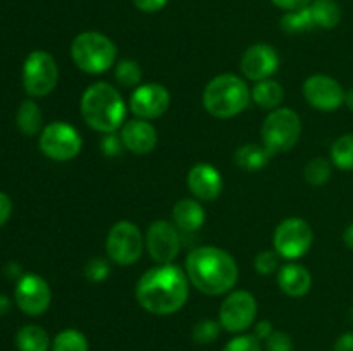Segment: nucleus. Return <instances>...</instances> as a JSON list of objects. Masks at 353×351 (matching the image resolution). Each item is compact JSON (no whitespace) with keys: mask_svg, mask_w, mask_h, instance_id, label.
Instances as JSON below:
<instances>
[{"mask_svg":"<svg viewBox=\"0 0 353 351\" xmlns=\"http://www.w3.org/2000/svg\"><path fill=\"white\" fill-rule=\"evenodd\" d=\"M121 140L126 150L131 153L145 155L150 153L157 145V131L148 120L145 119H133L128 120L121 127Z\"/></svg>","mask_w":353,"mask_h":351,"instance_id":"obj_18","label":"nucleus"},{"mask_svg":"<svg viewBox=\"0 0 353 351\" xmlns=\"http://www.w3.org/2000/svg\"><path fill=\"white\" fill-rule=\"evenodd\" d=\"M303 178H305L307 182H310L312 186L326 184L331 178L330 160H326V158L323 157L310 158L305 164V167H303Z\"/></svg>","mask_w":353,"mask_h":351,"instance_id":"obj_29","label":"nucleus"},{"mask_svg":"<svg viewBox=\"0 0 353 351\" xmlns=\"http://www.w3.org/2000/svg\"><path fill=\"white\" fill-rule=\"evenodd\" d=\"M223 351H262V344L255 334H241L228 341Z\"/></svg>","mask_w":353,"mask_h":351,"instance_id":"obj_32","label":"nucleus"},{"mask_svg":"<svg viewBox=\"0 0 353 351\" xmlns=\"http://www.w3.org/2000/svg\"><path fill=\"white\" fill-rule=\"evenodd\" d=\"M314 241L312 227L300 217L285 219L274 231V251L286 260H296L310 250Z\"/></svg>","mask_w":353,"mask_h":351,"instance_id":"obj_8","label":"nucleus"},{"mask_svg":"<svg viewBox=\"0 0 353 351\" xmlns=\"http://www.w3.org/2000/svg\"><path fill=\"white\" fill-rule=\"evenodd\" d=\"M88 339L78 329H64L55 336L52 351H88Z\"/></svg>","mask_w":353,"mask_h":351,"instance_id":"obj_27","label":"nucleus"},{"mask_svg":"<svg viewBox=\"0 0 353 351\" xmlns=\"http://www.w3.org/2000/svg\"><path fill=\"white\" fill-rule=\"evenodd\" d=\"M265 350L268 351H293V341L283 330H272L271 336L265 339Z\"/></svg>","mask_w":353,"mask_h":351,"instance_id":"obj_35","label":"nucleus"},{"mask_svg":"<svg viewBox=\"0 0 353 351\" xmlns=\"http://www.w3.org/2000/svg\"><path fill=\"white\" fill-rule=\"evenodd\" d=\"M109 274H110V267H109V264H107V260H103V258H100V257L92 258V260L86 264L85 275L92 282L103 281V279H107V275Z\"/></svg>","mask_w":353,"mask_h":351,"instance_id":"obj_33","label":"nucleus"},{"mask_svg":"<svg viewBox=\"0 0 353 351\" xmlns=\"http://www.w3.org/2000/svg\"><path fill=\"white\" fill-rule=\"evenodd\" d=\"M105 250L110 260L117 265H133L143 251V236L137 224L121 220L114 224L107 234Z\"/></svg>","mask_w":353,"mask_h":351,"instance_id":"obj_10","label":"nucleus"},{"mask_svg":"<svg viewBox=\"0 0 353 351\" xmlns=\"http://www.w3.org/2000/svg\"><path fill=\"white\" fill-rule=\"evenodd\" d=\"M123 140H121V136H117L116 133H109L103 136L102 140V151L105 155H109V157H112V155H117L121 151V148H123Z\"/></svg>","mask_w":353,"mask_h":351,"instance_id":"obj_36","label":"nucleus"},{"mask_svg":"<svg viewBox=\"0 0 353 351\" xmlns=\"http://www.w3.org/2000/svg\"><path fill=\"white\" fill-rule=\"evenodd\" d=\"M185 272L200 292L219 296L231 291L238 281V265L228 251L216 246H199L186 257Z\"/></svg>","mask_w":353,"mask_h":351,"instance_id":"obj_2","label":"nucleus"},{"mask_svg":"<svg viewBox=\"0 0 353 351\" xmlns=\"http://www.w3.org/2000/svg\"><path fill=\"white\" fill-rule=\"evenodd\" d=\"M16 305L23 313L30 317H38L45 313L50 306L52 291L43 277L37 274H26L19 279L14 291Z\"/></svg>","mask_w":353,"mask_h":351,"instance_id":"obj_13","label":"nucleus"},{"mask_svg":"<svg viewBox=\"0 0 353 351\" xmlns=\"http://www.w3.org/2000/svg\"><path fill=\"white\" fill-rule=\"evenodd\" d=\"M9 308H10L9 298L3 295H0V315H6V313L9 312Z\"/></svg>","mask_w":353,"mask_h":351,"instance_id":"obj_43","label":"nucleus"},{"mask_svg":"<svg viewBox=\"0 0 353 351\" xmlns=\"http://www.w3.org/2000/svg\"><path fill=\"white\" fill-rule=\"evenodd\" d=\"M172 220L185 233L199 231L205 222V210L199 200L183 198L172 206Z\"/></svg>","mask_w":353,"mask_h":351,"instance_id":"obj_20","label":"nucleus"},{"mask_svg":"<svg viewBox=\"0 0 353 351\" xmlns=\"http://www.w3.org/2000/svg\"><path fill=\"white\" fill-rule=\"evenodd\" d=\"M283 98H285V89L278 81L271 78L257 81L252 89V100L264 110L279 109Z\"/></svg>","mask_w":353,"mask_h":351,"instance_id":"obj_22","label":"nucleus"},{"mask_svg":"<svg viewBox=\"0 0 353 351\" xmlns=\"http://www.w3.org/2000/svg\"><path fill=\"white\" fill-rule=\"evenodd\" d=\"M17 351H48L50 350V337L47 330L40 326H24L16 334Z\"/></svg>","mask_w":353,"mask_h":351,"instance_id":"obj_23","label":"nucleus"},{"mask_svg":"<svg viewBox=\"0 0 353 351\" xmlns=\"http://www.w3.org/2000/svg\"><path fill=\"white\" fill-rule=\"evenodd\" d=\"M168 2L169 0H133L137 9H140L141 12H157V10L164 9Z\"/></svg>","mask_w":353,"mask_h":351,"instance_id":"obj_37","label":"nucleus"},{"mask_svg":"<svg viewBox=\"0 0 353 351\" xmlns=\"http://www.w3.org/2000/svg\"><path fill=\"white\" fill-rule=\"evenodd\" d=\"M116 79L119 85L126 86V88H133L141 81V69L138 62L131 61V58H123L117 62L116 65Z\"/></svg>","mask_w":353,"mask_h":351,"instance_id":"obj_30","label":"nucleus"},{"mask_svg":"<svg viewBox=\"0 0 353 351\" xmlns=\"http://www.w3.org/2000/svg\"><path fill=\"white\" fill-rule=\"evenodd\" d=\"M331 162L341 171H353V133L338 138L331 147Z\"/></svg>","mask_w":353,"mask_h":351,"instance_id":"obj_26","label":"nucleus"},{"mask_svg":"<svg viewBox=\"0 0 353 351\" xmlns=\"http://www.w3.org/2000/svg\"><path fill=\"white\" fill-rule=\"evenodd\" d=\"M333 351H353V332H345L334 343Z\"/></svg>","mask_w":353,"mask_h":351,"instance_id":"obj_40","label":"nucleus"},{"mask_svg":"<svg viewBox=\"0 0 353 351\" xmlns=\"http://www.w3.org/2000/svg\"><path fill=\"white\" fill-rule=\"evenodd\" d=\"M257 317V299L252 292L233 291L226 296L219 310V323L228 332H243Z\"/></svg>","mask_w":353,"mask_h":351,"instance_id":"obj_11","label":"nucleus"},{"mask_svg":"<svg viewBox=\"0 0 353 351\" xmlns=\"http://www.w3.org/2000/svg\"><path fill=\"white\" fill-rule=\"evenodd\" d=\"M272 330H274V327H272V323L269 322V320H261V322H257V326H255L254 334L261 341H265L269 336H271Z\"/></svg>","mask_w":353,"mask_h":351,"instance_id":"obj_41","label":"nucleus"},{"mask_svg":"<svg viewBox=\"0 0 353 351\" xmlns=\"http://www.w3.org/2000/svg\"><path fill=\"white\" fill-rule=\"evenodd\" d=\"M281 28L285 33H303V31H310L316 28V23L312 19L309 7L300 10H293V12H286L281 17Z\"/></svg>","mask_w":353,"mask_h":351,"instance_id":"obj_28","label":"nucleus"},{"mask_svg":"<svg viewBox=\"0 0 353 351\" xmlns=\"http://www.w3.org/2000/svg\"><path fill=\"white\" fill-rule=\"evenodd\" d=\"M262 145L271 155L288 151L299 143L302 134V120L299 114L286 107L271 110L262 124Z\"/></svg>","mask_w":353,"mask_h":351,"instance_id":"obj_6","label":"nucleus"},{"mask_svg":"<svg viewBox=\"0 0 353 351\" xmlns=\"http://www.w3.org/2000/svg\"><path fill=\"white\" fill-rule=\"evenodd\" d=\"M10 213H12V202L6 193L0 191V227L10 219Z\"/></svg>","mask_w":353,"mask_h":351,"instance_id":"obj_39","label":"nucleus"},{"mask_svg":"<svg viewBox=\"0 0 353 351\" xmlns=\"http://www.w3.org/2000/svg\"><path fill=\"white\" fill-rule=\"evenodd\" d=\"M134 295L141 308L148 313L172 315L188 299L190 279L178 265H157L141 275Z\"/></svg>","mask_w":353,"mask_h":351,"instance_id":"obj_1","label":"nucleus"},{"mask_svg":"<svg viewBox=\"0 0 353 351\" xmlns=\"http://www.w3.org/2000/svg\"><path fill=\"white\" fill-rule=\"evenodd\" d=\"M352 317H353V310H352Z\"/></svg>","mask_w":353,"mask_h":351,"instance_id":"obj_45","label":"nucleus"},{"mask_svg":"<svg viewBox=\"0 0 353 351\" xmlns=\"http://www.w3.org/2000/svg\"><path fill=\"white\" fill-rule=\"evenodd\" d=\"M171 103L168 88L159 83H147L138 86L130 100V109L138 119L152 120L164 116Z\"/></svg>","mask_w":353,"mask_h":351,"instance_id":"obj_15","label":"nucleus"},{"mask_svg":"<svg viewBox=\"0 0 353 351\" xmlns=\"http://www.w3.org/2000/svg\"><path fill=\"white\" fill-rule=\"evenodd\" d=\"M71 57L76 67L86 74H102L116 62L117 47L99 31H85L72 40Z\"/></svg>","mask_w":353,"mask_h":351,"instance_id":"obj_5","label":"nucleus"},{"mask_svg":"<svg viewBox=\"0 0 353 351\" xmlns=\"http://www.w3.org/2000/svg\"><path fill=\"white\" fill-rule=\"evenodd\" d=\"M345 105H347L353 112V88L348 89V92H345Z\"/></svg>","mask_w":353,"mask_h":351,"instance_id":"obj_44","label":"nucleus"},{"mask_svg":"<svg viewBox=\"0 0 353 351\" xmlns=\"http://www.w3.org/2000/svg\"><path fill=\"white\" fill-rule=\"evenodd\" d=\"M274 6H278L279 9H285L288 12H293V10L305 9V7L310 6L312 0H271Z\"/></svg>","mask_w":353,"mask_h":351,"instance_id":"obj_38","label":"nucleus"},{"mask_svg":"<svg viewBox=\"0 0 353 351\" xmlns=\"http://www.w3.org/2000/svg\"><path fill=\"white\" fill-rule=\"evenodd\" d=\"M271 157V151H269L264 145L248 143L234 151V164L240 169H243V171L255 172L264 169Z\"/></svg>","mask_w":353,"mask_h":351,"instance_id":"obj_21","label":"nucleus"},{"mask_svg":"<svg viewBox=\"0 0 353 351\" xmlns=\"http://www.w3.org/2000/svg\"><path fill=\"white\" fill-rule=\"evenodd\" d=\"M186 186L200 202H214L223 191V178L214 165L200 162L190 169Z\"/></svg>","mask_w":353,"mask_h":351,"instance_id":"obj_17","label":"nucleus"},{"mask_svg":"<svg viewBox=\"0 0 353 351\" xmlns=\"http://www.w3.org/2000/svg\"><path fill=\"white\" fill-rule=\"evenodd\" d=\"M17 127L26 136H34L40 133L41 123H43V116H41L40 107L33 100H24L21 102L19 109H17Z\"/></svg>","mask_w":353,"mask_h":351,"instance_id":"obj_25","label":"nucleus"},{"mask_svg":"<svg viewBox=\"0 0 353 351\" xmlns=\"http://www.w3.org/2000/svg\"><path fill=\"white\" fill-rule=\"evenodd\" d=\"M59 67L55 58L45 50H34L23 65V86L28 95L47 96L57 86Z\"/></svg>","mask_w":353,"mask_h":351,"instance_id":"obj_7","label":"nucleus"},{"mask_svg":"<svg viewBox=\"0 0 353 351\" xmlns=\"http://www.w3.org/2000/svg\"><path fill=\"white\" fill-rule=\"evenodd\" d=\"M303 96L314 109L323 112H333L345 103L343 86L326 74L309 76L303 83Z\"/></svg>","mask_w":353,"mask_h":351,"instance_id":"obj_14","label":"nucleus"},{"mask_svg":"<svg viewBox=\"0 0 353 351\" xmlns=\"http://www.w3.org/2000/svg\"><path fill=\"white\" fill-rule=\"evenodd\" d=\"M252 92L236 74H219L207 83L202 102L207 112L217 119H230L248 107Z\"/></svg>","mask_w":353,"mask_h":351,"instance_id":"obj_4","label":"nucleus"},{"mask_svg":"<svg viewBox=\"0 0 353 351\" xmlns=\"http://www.w3.org/2000/svg\"><path fill=\"white\" fill-rule=\"evenodd\" d=\"M343 241H345V244H347V246L350 248V250H353V224H350V226H348L347 229H345Z\"/></svg>","mask_w":353,"mask_h":351,"instance_id":"obj_42","label":"nucleus"},{"mask_svg":"<svg viewBox=\"0 0 353 351\" xmlns=\"http://www.w3.org/2000/svg\"><path fill=\"white\" fill-rule=\"evenodd\" d=\"M83 148V140L71 124L55 120L45 126L40 133V150L48 158L68 162L78 157Z\"/></svg>","mask_w":353,"mask_h":351,"instance_id":"obj_9","label":"nucleus"},{"mask_svg":"<svg viewBox=\"0 0 353 351\" xmlns=\"http://www.w3.org/2000/svg\"><path fill=\"white\" fill-rule=\"evenodd\" d=\"M278 284L285 295L292 296V298H300L310 291L312 275H310L309 268L303 265L288 264L278 272Z\"/></svg>","mask_w":353,"mask_h":351,"instance_id":"obj_19","label":"nucleus"},{"mask_svg":"<svg viewBox=\"0 0 353 351\" xmlns=\"http://www.w3.org/2000/svg\"><path fill=\"white\" fill-rule=\"evenodd\" d=\"M145 244H147L148 255L152 260L159 265L172 264L179 253V234L176 224L168 220H155L148 226L145 234Z\"/></svg>","mask_w":353,"mask_h":351,"instance_id":"obj_12","label":"nucleus"},{"mask_svg":"<svg viewBox=\"0 0 353 351\" xmlns=\"http://www.w3.org/2000/svg\"><path fill=\"white\" fill-rule=\"evenodd\" d=\"M79 112L92 129L109 134L123 127L126 103L112 85L99 81L85 89L79 102Z\"/></svg>","mask_w":353,"mask_h":351,"instance_id":"obj_3","label":"nucleus"},{"mask_svg":"<svg viewBox=\"0 0 353 351\" xmlns=\"http://www.w3.org/2000/svg\"><path fill=\"white\" fill-rule=\"evenodd\" d=\"M316 28L333 30L341 21V9L334 0H314L309 6Z\"/></svg>","mask_w":353,"mask_h":351,"instance_id":"obj_24","label":"nucleus"},{"mask_svg":"<svg viewBox=\"0 0 353 351\" xmlns=\"http://www.w3.org/2000/svg\"><path fill=\"white\" fill-rule=\"evenodd\" d=\"M279 67V57L274 47L268 43L252 45L241 55L240 69L241 74L252 81H262L269 79Z\"/></svg>","mask_w":353,"mask_h":351,"instance_id":"obj_16","label":"nucleus"},{"mask_svg":"<svg viewBox=\"0 0 353 351\" xmlns=\"http://www.w3.org/2000/svg\"><path fill=\"white\" fill-rule=\"evenodd\" d=\"M221 332V323L216 320H200L195 327H193V339L199 344H210L217 339Z\"/></svg>","mask_w":353,"mask_h":351,"instance_id":"obj_31","label":"nucleus"},{"mask_svg":"<svg viewBox=\"0 0 353 351\" xmlns=\"http://www.w3.org/2000/svg\"><path fill=\"white\" fill-rule=\"evenodd\" d=\"M278 257L279 255L276 251H262V253H259L254 260L255 270L262 275H271L278 268Z\"/></svg>","mask_w":353,"mask_h":351,"instance_id":"obj_34","label":"nucleus"}]
</instances>
